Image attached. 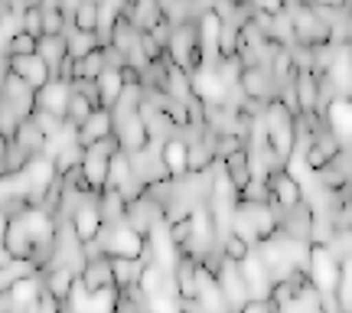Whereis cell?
<instances>
[{"label":"cell","instance_id":"2e32d148","mask_svg":"<svg viewBox=\"0 0 352 313\" xmlns=\"http://www.w3.org/2000/svg\"><path fill=\"white\" fill-rule=\"evenodd\" d=\"M323 125L342 140L349 144L352 140V98H333L327 108V121Z\"/></svg>","mask_w":352,"mask_h":313},{"label":"cell","instance_id":"5b68a950","mask_svg":"<svg viewBox=\"0 0 352 313\" xmlns=\"http://www.w3.org/2000/svg\"><path fill=\"white\" fill-rule=\"evenodd\" d=\"M114 138L121 140V151H124L127 157H138V153L151 151V131L144 125L140 111L114 118Z\"/></svg>","mask_w":352,"mask_h":313},{"label":"cell","instance_id":"3957f363","mask_svg":"<svg viewBox=\"0 0 352 313\" xmlns=\"http://www.w3.org/2000/svg\"><path fill=\"white\" fill-rule=\"evenodd\" d=\"M98 241L108 258H140V251H144V235H138L134 228L127 226V219L114 222V226H104Z\"/></svg>","mask_w":352,"mask_h":313},{"label":"cell","instance_id":"f546056e","mask_svg":"<svg viewBox=\"0 0 352 313\" xmlns=\"http://www.w3.org/2000/svg\"><path fill=\"white\" fill-rule=\"evenodd\" d=\"M23 33L43 39V3H30L23 13Z\"/></svg>","mask_w":352,"mask_h":313},{"label":"cell","instance_id":"8fae6325","mask_svg":"<svg viewBox=\"0 0 352 313\" xmlns=\"http://www.w3.org/2000/svg\"><path fill=\"white\" fill-rule=\"evenodd\" d=\"M219 288H222V297L232 310H241L245 303H248V288H245V277H241L239 264L228 261L222 264V271H219Z\"/></svg>","mask_w":352,"mask_h":313},{"label":"cell","instance_id":"603a6c76","mask_svg":"<svg viewBox=\"0 0 352 313\" xmlns=\"http://www.w3.org/2000/svg\"><path fill=\"white\" fill-rule=\"evenodd\" d=\"M215 72H219V78H222L228 88H239L241 76H245V65H241L239 56H222V59L215 63Z\"/></svg>","mask_w":352,"mask_h":313},{"label":"cell","instance_id":"f1b7e54d","mask_svg":"<svg viewBox=\"0 0 352 313\" xmlns=\"http://www.w3.org/2000/svg\"><path fill=\"white\" fill-rule=\"evenodd\" d=\"M248 144L239 138V134H219L215 138V160H226V157H232V153H239V151H245Z\"/></svg>","mask_w":352,"mask_h":313},{"label":"cell","instance_id":"4316f807","mask_svg":"<svg viewBox=\"0 0 352 313\" xmlns=\"http://www.w3.org/2000/svg\"><path fill=\"white\" fill-rule=\"evenodd\" d=\"M219 248H222V255H226L228 261H235V264H241L245 261V258H248V255H252V245H248V241H241L239 235H228V238H222V241H219Z\"/></svg>","mask_w":352,"mask_h":313},{"label":"cell","instance_id":"836d02e7","mask_svg":"<svg viewBox=\"0 0 352 313\" xmlns=\"http://www.w3.org/2000/svg\"><path fill=\"white\" fill-rule=\"evenodd\" d=\"M170 228V238H173V245L179 251L189 245V238H192V219H186V222H173V226H166Z\"/></svg>","mask_w":352,"mask_h":313},{"label":"cell","instance_id":"7c38bea8","mask_svg":"<svg viewBox=\"0 0 352 313\" xmlns=\"http://www.w3.org/2000/svg\"><path fill=\"white\" fill-rule=\"evenodd\" d=\"M124 17L134 23L140 36L144 33H153L157 26L164 23V10H160V3L157 0H140V3H124Z\"/></svg>","mask_w":352,"mask_h":313},{"label":"cell","instance_id":"44dd1931","mask_svg":"<svg viewBox=\"0 0 352 313\" xmlns=\"http://www.w3.org/2000/svg\"><path fill=\"white\" fill-rule=\"evenodd\" d=\"M65 33H69V23L63 17V7L43 3V36H65Z\"/></svg>","mask_w":352,"mask_h":313},{"label":"cell","instance_id":"484cf974","mask_svg":"<svg viewBox=\"0 0 352 313\" xmlns=\"http://www.w3.org/2000/svg\"><path fill=\"white\" fill-rule=\"evenodd\" d=\"M95 50H101L98 36H88V33H72V36H69V56H76L78 63H82L85 56H91Z\"/></svg>","mask_w":352,"mask_h":313},{"label":"cell","instance_id":"9a60e30c","mask_svg":"<svg viewBox=\"0 0 352 313\" xmlns=\"http://www.w3.org/2000/svg\"><path fill=\"white\" fill-rule=\"evenodd\" d=\"M114 134V114L108 111V108H101V111H95L91 118H88L85 127H78V147H95L98 140L111 138Z\"/></svg>","mask_w":352,"mask_h":313},{"label":"cell","instance_id":"83f0119b","mask_svg":"<svg viewBox=\"0 0 352 313\" xmlns=\"http://www.w3.org/2000/svg\"><path fill=\"white\" fill-rule=\"evenodd\" d=\"M118 301H121V290H98L91 294L88 313H118Z\"/></svg>","mask_w":352,"mask_h":313},{"label":"cell","instance_id":"30bf717a","mask_svg":"<svg viewBox=\"0 0 352 313\" xmlns=\"http://www.w3.org/2000/svg\"><path fill=\"white\" fill-rule=\"evenodd\" d=\"M69 101H72V85H69V82H59V78H52L50 85L36 91V108L39 111L56 114L59 121L69 118Z\"/></svg>","mask_w":352,"mask_h":313},{"label":"cell","instance_id":"6da1fadb","mask_svg":"<svg viewBox=\"0 0 352 313\" xmlns=\"http://www.w3.org/2000/svg\"><path fill=\"white\" fill-rule=\"evenodd\" d=\"M264 127H267V140H271V151L277 153V160L287 163L297 147V118L277 98H271L264 108Z\"/></svg>","mask_w":352,"mask_h":313},{"label":"cell","instance_id":"4dcf8cb0","mask_svg":"<svg viewBox=\"0 0 352 313\" xmlns=\"http://www.w3.org/2000/svg\"><path fill=\"white\" fill-rule=\"evenodd\" d=\"M147 310L151 313H183V301L179 297H170V294H157L147 301Z\"/></svg>","mask_w":352,"mask_h":313},{"label":"cell","instance_id":"1f68e13d","mask_svg":"<svg viewBox=\"0 0 352 313\" xmlns=\"http://www.w3.org/2000/svg\"><path fill=\"white\" fill-rule=\"evenodd\" d=\"M72 88H76L82 98H88L91 101V108L95 111H101L104 105H101V88H98V82H88V78H78V82H72Z\"/></svg>","mask_w":352,"mask_h":313},{"label":"cell","instance_id":"52a82bcc","mask_svg":"<svg viewBox=\"0 0 352 313\" xmlns=\"http://www.w3.org/2000/svg\"><path fill=\"white\" fill-rule=\"evenodd\" d=\"M72 228H76V235L82 238V241H95V238L101 235L104 215H101V206H98V193H91V196L76 209V215H72Z\"/></svg>","mask_w":352,"mask_h":313},{"label":"cell","instance_id":"277c9868","mask_svg":"<svg viewBox=\"0 0 352 313\" xmlns=\"http://www.w3.org/2000/svg\"><path fill=\"white\" fill-rule=\"evenodd\" d=\"M196 36H199V52H202V63L215 65L222 59V20L212 13V7L206 3L196 17Z\"/></svg>","mask_w":352,"mask_h":313},{"label":"cell","instance_id":"7a4b0ae2","mask_svg":"<svg viewBox=\"0 0 352 313\" xmlns=\"http://www.w3.org/2000/svg\"><path fill=\"white\" fill-rule=\"evenodd\" d=\"M342 277V261L327 245H310V281L320 294H336Z\"/></svg>","mask_w":352,"mask_h":313},{"label":"cell","instance_id":"ac0fdd59","mask_svg":"<svg viewBox=\"0 0 352 313\" xmlns=\"http://www.w3.org/2000/svg\"><path fill=\"white\" fill-rule=\"evenodd\" d=\"M43 281H46V290L56 301L69 303V297H72V290L78 284V271L76 268H50V271H43Z\"/></svg>","mask_w":352,"mask_h":313},{"label":"cell","instance_id":"8992f818","mask_svg":"<svg viewBox=\"0 0 352 313\" xmlns=\"http://www.w3.org/2000/svg\"><path fill=\"white\" fill-rule=\"evenodd\" d=\"M3 108H10L20 121H30L36 111V91L13 72L3 76Z\"/></svg>","mask_w":352,"mask_h":313},{"label":"cell","instance_id":"e575fe53","mask_svg":"<svg viewBox=\"0 0 352 313\" xmlns=\"http://www.w3.org/2000/svg\"><path fill=\"white\" fill-rule=\"evenodd\" d=\"M239 313H277V310H274V303L271 301H248Z\"/></svg>","mask_w":352,"mask_h":313},{"label":"cell","instance_id":"7402d4cb","mask_svg":"<svg viewBox=\"0 0 352 313\" xmlns=\"http://www.w3.org/2000/svg\"><path fill=\"white\" fill-rule=\"evenodd\" d=\"M76 33H88V36H98V3L82 0L76 13Z\"/></svg>","mask_w":352,"mask_h":313},{"label":"cell","instance_id":"ba28073f","mask_svg":"<svg viewBox=\"0 0 352 313\" xmlns=\"http://www.w3.org/2000/svg\"><path fill=\"white\" fill-rule=\"evenodd\" d=\"M267 189H271V202H267V206L294 209V206H300V202H303V189L297 186V180H294L284 166L267 176Z\"/></svg>","mask_w":352,"mask_h":313},{"label":"cell","instance_id":"d6a6232c","mask_svg":"<svg viewBox=\"0 0 352 313\" xmlns=\"http://www.w3.org/2000/svg\"><path fill=\"white\" fill-rule=\"evenodd\" d=\"M33 121L46 131V138H56V134L65 127V121H59V118H56V114H50V111H39V108L33 111Z\"/></svg>","mask_w":352,"mask_h":313},{"label":"cell","instance_id":"e0dca14e","mask_svg":"<svg viewBox=\"0 0 352 313\" xmlns=\"http://www.w3.org/2000/svg\"><path fill=\"white\" fill-rule=\"evenodd\" d=\"M46 140H50V138H46V131H43V127L30 118V121H20L13 144H16V147H20V151L33 160V157H43V153H46Z\"/></svg>","mask_w":352,"mask_h":313},{"label":"cell","instance_id":"cb8c5ba5","mask_svg":"<svg viewBox=\"0 0 352 313\" xmlns=\"http://www.w3.org/2000/svg\"><path fill=\"white\" fill-rule=\"evenodd\" d=\"M104 72H108V63H104V50H95L91 56H85V59L78 63V78L98 82ZM78 78H76V82H78Z\"/></svg>","mask_w":352,"mask_h":313},{"label":"cell","instance_id":"d6986e66","mask_svg":"<svg viewBox=\"0 0 352 313\" xmlns=\"http://www.w3.org/2000/svg\"><path fill=\"white\" fill-rule=\"evenodd\" d=\"M294 88H297V105H300V114H314L316 105H320V78H316L314 72H297Z\"/></svg>","mask_w":352,"mask_h":313},{"label":"cell","instance_id":"ffe728a7","mask_svg":"<svg viewBox=\"0 0 352 313\" xmlns=\"http://www.w3.org/2000/svg\"><path fill=\"white\" fill-rule=\"evenodd\" d=\"M43 56V63L52 69V78L59 72V65L65 63V56H69V36H43L39 39V52Z\"/></svg>","mask_w":352,"mask_h":313},{"label":"cell","instance_id":"d4e9b609","mask_svg":"<svg viewBox=\"0 0 352 313\" xmlns=\"http://www.w3.org/2000/svg\"><path fill=\"white\" fill-rule=\"evenodd\" d=\"M91 114H95V108H91V101L82 98V95H78L76 88H72V101H69V118H65V125H72V127H85Z\"/></svg>","mask_w":352,"mask_h":313},{"label":"cell","instance_id":"5bb4252c","mask_svg":"<svg viewBox=\"0 0 352 313\" xmlns=\"http://www.w3.org/2000/svg\"><path fill=\"white\" fill-rule=\"evenodd\" d=\"M160 160H164L166 173L173 176V180H183V176L189 173V144L179 138V134L170 138L164 147H160Z\"/></svg>","mask_w":352,"mask_h":313},{"label":"cell","instance_id":"4fadbf2b","mask_svg":"<svg viewBox=\"0 0 352 313\" xmlns=\"http://www.w3.org/2000/svg\"><path fill=\"white\" fill-rule=\"evenodd\" d=\"M78 281H82L91 294H98V290H118L114 288V271H111V258H108V255H104V258H95V261H85Z\"/></svg>","mask_w":352,"mask_h":313},{"label":"cell","instance_id":"9c48e42d","mask_svg":"<svg viewBox=\"0 0 352 313\" xmlns=\"http://www.w3.org/2000/svg\"><path fill=\"white\" fill-rule=\"evenodd\" d=\"M10 72L23 78L33 91H39V88H46L52 82V69L43 63V56H10Z\"/></svg>","mask_w":352,"mask_h":313}]
</instances>
